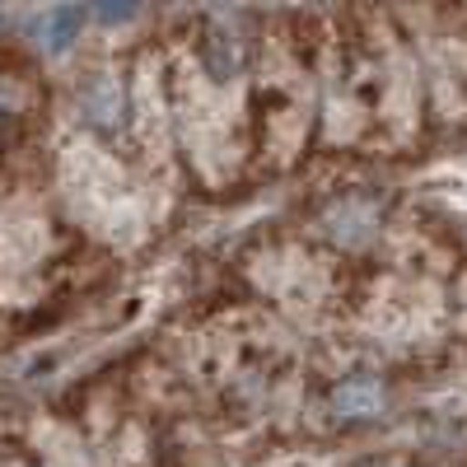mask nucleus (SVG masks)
Masks as SVG:
<instances>
[{"instance_id": "39448f33", "label": "nucleus", "mask_w": 467, "mask_h": 467, "mask_svg": "<svg viewBox=\"0 0 467 467\" xmlns=\"http://www.w3.org/2000/svg\"><path fill=\"white\" fill-rule=\"evenodd\" d=\"M10 122H15V117H10L5 99H0V145H5V136H10Z\"/></svg>"}, {"instance_id": "f257e3e1", "label": "nucleus", "mask_w": 467, "mask_h": 467, "mask_svg": "<svg viewBox=\"0 0 467 467\" xmlns=\"http://www.w3.org/2000/svg\"><path fill=\"white\" fill-rule=\"evenodd\" d=\"M379 407H383V388H379V379H369V374H356V379L337 383V393H332V411L346 416V420L374 416Z\"/></svg>"}, {"instance_id": "f03ea898", "label": "nucleus", "mask_w": 467, "mask_h": 467, "mask_svg": "<svg viewBox=\"0 0 467 467\" xmlns=\"http://www.w3.org/2000/svg\"><path fill=\"white\" fill-rule=\"evenodd\" d=\"M85 112L94 117L99 127H117V122H122V112H127V99H122V89H117L112 80H99L85 94Z\"/></svg>"}, {"instance_id": "20e7f679", "label": "nucleus", "mask_w": 467, "mask_h": 467, "mask_svg": "<svg viewBox=\"0 0 467 467\" xmlns=\"http://www.w3.org/2000/svg\"><path fill=\"white\" fill-rule=\"evenodd\" d=\"M94 10H99L103 24H117V19H131L136 15V5H94Z\"/></svg>"}, {"instance_id": "7ed1b4c3", "label": "nucleus", "mask_w": 467, "mask_h": 467, "mask_svg": "<svg viewBox=\"0 0 467 467\" xmlns=\"http://www.w3.org/2000/svg\"><path fill=\"white\" fill-rule=\"evenodd\" d=\"M80 24H85V10H80V5H61V10H52L47 24H43V43H47L52 52H66V47H70V37L80 33Z\"/></svg>"}]
</instances>
